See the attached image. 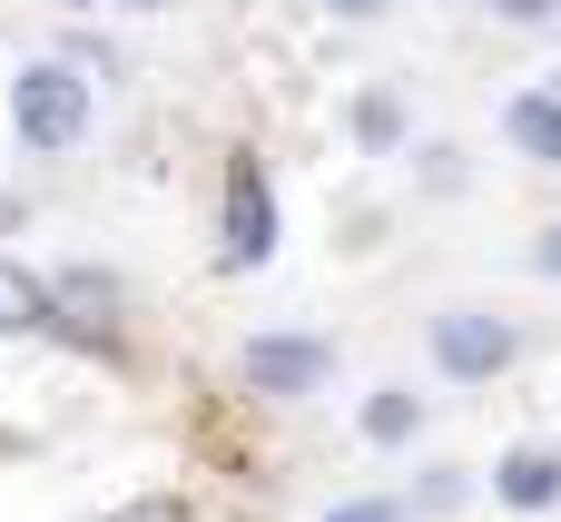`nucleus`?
I'll use <instances>...</instances> for the list:
<instances>
[{
	"mask_svg": "<svg viewBox=\"0 0 561 522\" xmlns=\"http://www.w3.org/2000/svg\"><path fill=\"white\" fill-rule=\"evenodd\" d=\"M10 128H20L30 158H69L89 138V79H79V59H30L10 79Z\"/></svg>",
	"mask_w": 561,
	"mask_h": 522,
	"instance_id": "obj_1",
	"label": "nucleus"
},
{
	"mask_svg": "<svg viewBox=\"0 0 561 522\" xmlns=\"http://www.w3.org/2000/svg\"><path fill=\"white\" fill-rule=\"evenodd\" d=\"M513 355H523V336H513L503 316H483V306H444V316H434V365H444L454 385H493Z\"/></svg>",
	"mask_w": 561,
	"mask_h": 522,
	"instance_id": "obj_2",
	"label": "nucleus"
},
{
	"mask_svg": "<svg viewBox=\"0 0 561 522\" xmlns=\"http://www.w3.org/2000/svg\"><path fill=\"white\" fill-rule=\"evenodd\" d=\"M118 276H99V266H59L49 276V336H69L79 355H99V345H118Z\"/></svg>",
	"mask_w": 561,
	"mask_h": 522,
	"instance_id": "obj_3",
	"label": "nucleus"
},
{
	"mask_svg": "<svg viewBox=\"0 0 561 522\" xmlns=\"http://www.w3.org/2000/svg\"><path fill=\"white\" fill-rule=\"evenodd\" d=\"M217 257H227V266H266V257H276V188H266L256 158L227 168V237H217Z\"/></svg>",
	"mask_w": 561,
	"mask_h": 522,
	"instance_id": "obj_4",
	"label": "nucleus"
},
{
	"mask_svg": "<svg viewBox=\"0 0 561 522\" xmlns=\"http://www.w3.org/2000/svg\"><path fill=\"white\" fill-rule=\"evenodd\" d=\"M325 375H335V345H325V336H256V345H247V385L276 395V405L316 395Z\"/></svg>",
	"mask_w": 561,
	"mask_h": 522,
	"instance_id": "obj_5",
	"label": "nucleus"
},
{
	"mask_svg": "<svg viewBox=\"0 0 561 522\" xmlns=\"http://www.w3.org/2000/svg\"><path fill=\"white\" fill-rule=\"evenodd\" d=\"M503 138H513L533 168H561V89H513V99H503Z\"/></svg>",
	"mask_w": 561,
	"mask_h": 522,
	"instance_id": "obj_6",
	"label": "nucleus"
},
{
	"mask_svg": "<svg viewBox=\"0 0 561 522\" xmlns=\"http://www.w3.org/2000/svg\"><path fill=\"white\" fill-rule=\"evenodd\" d=\"M493 493H503L513 513H552V503H561V454H542V444H513V454L493 464Z\"/></svg>",
	"mask_w": 561,
	"mask_h": 522,
	"instance_id": "obj_7",
	"label": "nucleus"
},
{
	"mask_svg": "<svg viewBox=\"0 0 561 522\" xmlns=\"http://www.w3.org/2000/svg\"><path fill=\"white\" fill-rule=\"evenodd\" d=\"M39 326H49V276L0 257V336H39Z\"/></svg>",
	"mask_w": 561,
	"mask_h": 522,
	"instance_id": "obj_8",
	"label": "nucleus"
},
{
	"mask_svg": "<svg viewBox=\"0 0 561 522\" xmlns=\"http://www.w3.org/2000/svg\"><path fill=\"white\" fill-rule=\"evenodd\" d=\"M414 424H424V395H404V385L365 395V444H414Z\"/></svg>",
	"mask_w": 561,
	"mask_h": 522,
	"instance_id": "obj_9",
	"label": "nucleus"
},
{
	"mask_svg": "<svg viewBox=\"0 0 561 522\" xmlns=\"http://www.w3.org/2000/svg\"><path fill=\"white\" fill-rule=\"evenodd\" d=\"M355 138H365V148H404V99H394V89H365V99H355Z\"/></svg>",
	"mask_w": 561,
	"mask_h": 522,
	"instance_id": "obj_10",
	"label": "nucleus"
},
{
	"mask_svg": "<svg viewBox=\"0 0 561 522\" xmlns=\"http://www.w3.org/2000/svg\"><path fill=\"white\" fill-rule=\"evenodd\" d=\"M108 522H187V513H178L168 493H138V503H118V513H108Z\"/></svg>",
	"mask_w": 561,
	"mask_h": 522,
	"instance_id": "obj_11",
	"label": "nucleus"
},
{
	"mask_svg": "<svg viewBox=\"0 0 561 522\" xmlns=\"http://www.w3.org/2000/svg\"><path fill=\"white\" fill-rule=\"evenodd\" d=\"M325 522H404V503H335Z\"/></svg>",
	"mask_w": 561,
	"mask_h": 522,
	"instance_id": "obj_12",
	"label": "nucleus"
},
{
	"mask_svg": "<svg viewBox=\"0 0 561 522\" xmlns=\"http://www.w3.org/2000/svg\"><path fill=\"white\" fill-rule=\"evenodd\" d=\"M503 20H561V0H493Z\"/></svg>",
	"mask_w": 561,
	"mask_h": 522,
	"instance_id": "obj_13",
	"label": "nucleus"
},
{
	"mask_svg": "<svg viewBox=\"0 0 561 522\" xmlns=\"http://www.w3.org/2000/svg\"><path fill=\"white\" fill-rule=\"evenodd\" d=\"M533 257H542V276L561 286V227H542V247H533Z\"/></svg>",
	"mask_w": 561,
	"mask_h": 522,
	"instance_id": "obj_14",
	"label": "nucleus"
},
{
	"mask_svg": "<svg viewBox=\"0 0 561 522\" xmlns=\"http://www.w3.org/2000/svg\"><path fill=\"white\" fill-rule=\"evenodd\" d=\"M325 10H335V20H375L385 0H325Z\"/></svg>",
	"mask_w": 561,
	"mask_h": 522,
	"instance_id": "obj_15",
	"label": "nucleus"
},
{
	"mask_svg": "<svg viewBox=\"0 0 561 522\" xmlns=\"http://www.w3.org/2000/svg\"><path fill=\"white\" fill-rule=\"evenodd\" d=\"M10 217H20V207H10V197H0V227H10Z\"/></svg>",
	"mask_w": 561,
	"mask_h": 522,
	"instance_id": "obj_16",
	"label": "nucleus"
},
{
	"mask_svg": "<svg viewBox=\"0 0 561 522\" xmlns=\"http://www.w3.org/2000/svg\"><path fill=\"white\" fill-rule=\"evenodd\" d=\"M128 10H168V0H128Z\"/></svg>",
	"mask_w": 561,
	"mask_h": 522,
	"instance_id": "obj_17",
	"label": "nucleus"
},
{
	"mask_svg": "<svg viewBox=\"0 0 561 522\" xmlns=\"http://www.w3.org/2000/svg\"><path fill=\"white\" fill-rule=\"evenodd\" d=\"M59 10H89V0H59Z\"/></svg>",
	"mask_w": 561,
	"mask_h": 522,
	"instance_id": "obj_18",
	"label": "nucleus"
}]
</instances>
